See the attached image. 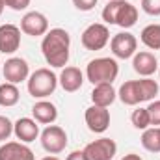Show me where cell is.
Segmentation results:
<instances>
[{
    "mask_svg": "<svg viewBox=\"0 0 160 160\" xmlns=\"http://www.w3.org/2000/svg\"><path fill=\"white\" fill-rule=\"evenodd\" d=\"M21 47V28L15 24H2L0 26V52L13 54Z\"/></svg>",
    "mask_w": 160,
    "mask_h": 160,
    "instance_id": "obj_13",
    "label": "cell"
},
{
    "mask_svg": "<svg viewBox=\"0 0 160 160\" xmlns=\"http://www.w3.org/2000/svg\"><path fill=\"white\" fill-rule=\"evenodd\" d=\"M0 160H36L30 147L22 142H6L0 147Z\"/></svg>",
    "mask_w": 160,
    "mask_h": 160,
    "instance_id": "obj_16",
    "label": "cell"
},
{
    "mask_svg": "<svg viewBox=\"0 0 160 160\" xmlns=\"http://www.w3.org/2000/svg\"><path fill=\"white\" fill-rule=\"evenodd\" d=\"M84 119H86V125L91 132L95 134H102L108 130L110 127V112L102 106H89L84 114Z\"/></svg>",
    "mask_w": 160,
    "mask_h": 160,
    "instance_id": "obj_12",
    "label": "cell"
},
{
    "mask_svg": "<svg viewBox=\"0 0 160 160\" xmlns=\"http://www.w3.org/2000/svg\"><path fill=\"white\" fill-rule=\"evenodd\" d=\"M110 48H112V54L119 60H128L136 54V48H138V41L136 38L130 34V32H119L116 34L112 41H110Z\"/></svg>",
    "mask_w": 160,
    "mask_h": 160,
    "instance_id": "obj_9",
    "label": "cell"
},
{
    "mask_svg": "<svg viewBox=\"0 0 160 160\" xmlns=\"http://www.w3.org/2000/svg\"><path fill=\"white\" fill-rule=\"evenodd\" d=\"M108 2H112V0H108Z\"/></svg>",
    "mask_w": 160,
    "mask_h": 160,
    "instance_id": "obj_34",
    "label": "cell"
},
{
    "mask_svg": "<svg viewBox=\"0 0 160 160\" xmlns=\"http://www.w3.org/2000/svg\"><path fill=\"white\" fill-rule=\"evenodd\" d=\"M41 145L48 155H58L67 147V132L58 125H48L41 132Z\"/></svg>",
    "mask_w": 160,
    "mask_h": 160,
    "instance_id": "obj_6",
    "label": "cell"
},
{
    "mask_svg": "<svg viewBox=\"0 0 160 160\" xmlns=\"http://www.w3.org/2000/svg\"><path fill=\"white\" fill-rule=\"evenodd\" d=\"M116 99H118V91L114 89L112 84H97L91 91V102L95 106L108 108Z\"/></svg>",
    "mask_w": 160,
    "mask_h": 160,
    "instance_id": "obj_19",
    "label": "cell"
},
{
    "mask_svg": "<svg viewBox=\"0 0 160 160\" xmlns=\"http://www.w3.org/2000/svg\"><path fill=\"white\" fill-rule=\"evenodd\" d=\"M142 9L151 15V17H158L160 15V0H142Z\"/></svg>",
    "mask_w": 160,
    "mask_h": 160,
    "instance_id": "obj_25",
    "label": "cell"
},
{
    "mask_svg": "<svg viewBox=\"0 0 160 160\" xmlns=\"http://www.w3.org/2000/svg\"><path fill=\"white\" fill-rule=\"evenodd\" d=\"M82 151L88 160H112L118 153V145L110 138H99V140L88 143Z\"/></svg>",
    "mask_w": 160,
    "mask_h": 160,
    "instance_id": "obj_8",
    "label": "cell"
},
{
    "mask_svg": "<svg viewBox=\"0 0 160 160\" xmlns=\"http://www.w3.org/2000/svg\"><path fill=\"white\" fill-rule=\"evenodd\" d=\"M102 21L121 28H132L138 21V9L127 0H112L102 9Z\"/></svg>",
    "mask_w": 160,
    "mask_h": 160,
    "instance_id": "obj_3",
    "label": "cell"
},
{
    "mask_svg": "<svg viewBox=\"0 0 160 160\" xmlns=\"http://www.w3.org/2000/svg\"><path fill=\"white\" fill-rule=\"evenodd\" d=\"M41 52L50 67H65L71 54V36L63 28L48 30L41 41Z\"/></svg>",
    "mask_w": 160,
    "mask_h": 160,
    "instance_id": "obj_1",
    "label": "cell"
},
{
    "mask_svg": "<svg viewBox=\"0 0 160 160\" xmlns=\"http://www.w3.org/2000/svg\"><path fill=\"white\" fill-rule=\"evenodd\" d=\"M2 73H4V78L9 84H21L24 80H28L30 77V67H28V62L24 58H9L6 60L4 67H2Z\"/></svg>",
    "mask_w": 160,
    "mask_h": 160,
    "instance_id": "obj_10",
    "label": "cell"
},
{
    "mask_svg": "<svg viewBox=\"0 0 160 160\" xmlns=\"http://www.w3.org/2000/svg\"><path fill=\"white\" fill-rule=\"evenodd\" d=\"M11 134H13V123L8 119L6 116H0V142L9 140Z\"/></svg>",
    "mask_w": 160,
    "mask_h": 160,
    "instance_id": "obj_24",
    "label": "cell"
},
{
    "mask_svg": "<svg viewBox=\"0 0 160 160\" xmlns=\"http://www.w3.org/2000/svg\"><path fill=\"white\" fill-rule=\"evenodd\" d=\"M130 121H132V125H134L138 130H145V128H149L151 119H149V112H147V108H138V110H134L132 116H130Z\"/></svg>",
    "mask_w": 160,
    "mask_h": 160,
    "instance_id": "obj_23",
    "label": "cell"
},
{
    "mask_svg": "<svg viewBox=\"0 0 160 160\" xmlns=\"http://www.w3.org/2000/svg\"><path fill=\"white\" fill-rule=\"evenodd\" d=\"M158 95V84L153 78H142V80H128L121 84L118 97L123 104L127 106H136L145 101H153Z\"/></svg>",
    "mask_w": 160,
    "mask_h": 160,
    "instance_id": "obj_2",
    "label": "cell"
},
{
    "mask_svg": "<svg viewBox=\"0 0 160 160\" xmlns=\"http://www.w3.org/2000/svg\"><path fill=\"white\" fill-rule=\"evenodd\" d=\"M60 86L63 88V91L67 93H75L78 91L84 84V73L80 71L78 67H63V71L60 73Z\"/></svg>",
    "mask_w": 160,
    "mask_h": 160,
    "instance_id": "obj_17",
    "label": "cell"
},
{
    "mask_svg": "<svg viewBox=\"0 0 160 160\" xmlns=\"http://www.w3.org/2000/svg\"><path fill=\"white\" fill-rule=\"evenodd\" d=\"M30 2H32V0H4V4H6L9 9H13V11H22V9H26V8L30 6Z\"/></svg>",
    "mask_w": 160,
    "mask_h": 160,
    "instance_id": "obj_27",
    "label": "cell"
},
{
    "mask_svg": "<svg viewBox=\"0 0 160 160\" xmlns=\"http://www.w3.org/2000/svg\"><path fill=\"white\" fill-rule=\"evenodd\" d=\"M147 112H149L151 125H160V101H153L147 106Z\"/></svg>",
    "mask_w": 160,
    "mask_h": 160,
    "instance_id": "obj_26",
    "label": "cell"
},
{
    "mask_svg": "<svg viewBox=\"0 0 160 160\" xmlns=\"http://www.w3.org/2000/svg\"><path fill=\"white\" fill-rule=\"evenodd\" d=\"M121 160H143V158L140 155H136V153H128V155H125Z\"/></svg>",
    "mask_w": 160,
    "mask_h": 160,
    "instance_id": "obj_30",
    "label": "cell"
},
{
    "mask_svg": "<svg viewBox=\"0 0 160 160\" xmlns=\"http://www.w3.org/2000/svg\"><path fill=\"white\" fill-rule=\"evenodd\" d=\"M41 160H60L58 157H45V158H41Z\"/></svg>",
    "mask_w": 160,
    "mask_h": 160,
    "instance_id": "obj_32",
    "label": "cell"
},
{
    "mask_svg": "<svg viewBox=\"0 0 160 160\" xmlns=\"http://www.w3.org/2000/svg\"><path fill=\"white\" fill-rule=\"evenodd\" d=\"M158 78H160V65H158Z\"/></svg>",
    "mask_w": 160,
    "mask_h": 160,
    "instance_id": "obj_33",
    "label": "cell"
},
{
    "mask_svg": "<svg viewBox=\"0 0 160 160\" xmlns=\"http://www.w3.org/2000/svg\"><path fill=\"white\" fill-rule=\"evenodd\" d=\"M110 41V30L106 24L93 22L82 32V47L88 50H101Z\"/></svg>",
    "mask_w": 160,
    "mask_h": 160,
    "instance_id": "obj_7",
    "label": "cell"
},
{
    "mask_svg": "<svg viewBox=\"0 0 160 160\" xmlns=\"http://www.w3.org/2000/svg\"><path fill=\"white\" fill-rule=\"evenodd\" d=\"M4 8H6V4H4V0H0V15L4 13Z\"/></svg>",
    "mask_w": 160,
    "mask_h": 160,
    "instance_id": "obj_31",
    "label": "cell"
},
{
    "mask_svg": "<svg viewBox=\"0 0 160 160\" xmlns=\"http://www.w3.org/2000/svg\"><path fill=\"white\" fill-rule=\"evenodd\" d=\"M32 116L41 125H52L54 121L58 119V110H56V106L52 102L41 99V101H38L32 106Z\"/></svg>",
    "mask_w": 160,
    "mask_h": 160,
    "instance_id": "obj_18",
    "label": "cell"
},
{
    "mask_svg": "<svg viewBox=\"0 0 160 160\" xmlns=\"http://www.w3.org/2000/svg\"><path fill=\"white\" fill-rule=\"evenodd\" d=\"M73 4L80 11H91L97 6V0H73Z\"/></svg>",
    "mask_w": 160,
    "mask_h": 160,
    "instance_id": "obj_28",
    "label": "cell"
},
{
    "mask_svg": "<svg viewBox=\"0 0 160 160\" xmlns=\"http://www.w3.org/2000/svg\"><path fill=\"white\" fill-rule=\"evenodd\" d=\"M13 132H15L17 140H21L22 143H30V142H36L38 140V136H39V125H38L36 119L21 118V119L15 121Z\"/></svg>",
    "mask_w": 160,
    "mask_h": 160,
    "instance_id": "obj_15",
    "label": "cell"
},
{
    "mask_svg": "<svg viewBox=\"0 0 160 160\" xmlns=\"http://www.w3.org/2000/svg\"><path fill=\"white\" fill-rule=\"evenodd\" d=\"M56 86H58V77L47 67L36 69L28 77V93L34 99H47L56 91Z\"/></svg>",
    "mask_w": 160,
    "mask_h": 160,
    "instance_id": "obj_5",
    "label": "cell"
},
{
    "mask_svg": "<svg viewBox=\"0 0 160 160\" xmlns=\"http://www.w3.org/2000/svg\"><path fill=\"white\" fill-rule=\"evenodd\" d=\"M119 75V65L114 58H95L86 67V78L93 86L112 84Z\"/></svg>",
    "mask_w": 160,
    "mask_h": 160,
    "instance_id": "obj_4",
    "label": "cell"
},
{
    "mask_svg": "<svg viewBox=\"0 0 160 160\" xmlns=\"http://www.w3.org/2000/svg\"><path fill=\"white\" fill-rule=\"evenodd\" d=\"M65 160H88V158H86L84 151H73V153H71Z\"/></svg>",
    "mask_w": 160,
    "mask_h": 160,
    "instance_id": "obj_29",
    "label": "cell"
},
{
    "mask_svg": "<svg viewBox=\"0 0 160 160\" xmlns=\"http://www.w3.org/2000/svg\"><path fill=\"white\" fill-rule=\"evenodd\" d=\"M19 99H21V91L17 84H9V82L0 84V106L11 108L19 102Z\"/></svg>",
    "mask_w": 160,
    "mask_h": 160,
    "instance_id": "obj_20",
    "label": "cell"
},
{
    "mask_svg": "<svg viewBox=\"0 0 160 160\" xmlns=\"http://www.w3.org/2000/svg\"><path fill=\"white\" fill-rule=\"evenodd\" d=\"M142 145L149 153H160V128H145L142 134Z\"/></svg>",
    "mask_w": 160,
    "mask_h": 160,
    "instance_id": "obj_22",
    "label": "cell"
},
{
    "mask_svg": "<svg viewBox=\"0 0 160 160\" xmlns=\"http://www.w3.org/2000/svg\"><path fill=\"white\" fill-rule=\"evenodd\" d=\"M132 69H134L140 77L147 78V77H151V75L158 69V60H157V56H155L153 52H147V50L136 52V54L132 56Z\"/></svg>",
    "mask_w": 160,
    "mask_h": 160,
    "instance_id": "obj_14",
    "label": "cell"
},
{
    "mask_svg": "<svg viewBox=\"0 0 160 160\" xmlns=\"http://www.w3.org/2000/svg\"><path fill=\"white\" fill-rule=\"evenodd\" d=\"M21 32L32 38H39L48 32V19L41 11H28L21 19Z\"/></svg>",
    "mask_w": 160,
    "mask_h": 160,
    "instance_id": "obj_11",
    "label": "cell"
},
{
    "mask_svg": "<svg viewBox=\"0 0 160 160\" xmlns=\"http://www.w3.org/2000/svg\"><path fill=\"white\" fill-rule=\"evenodd\" d=\"M142 43L151 48V50H160V24H147L142 34H140Z\"/></svg>",
    "mask_w": 160,
    "mask_h": 160,
    "instance_id": "obj_21",
    "label": "cell"
}]
</instances>
